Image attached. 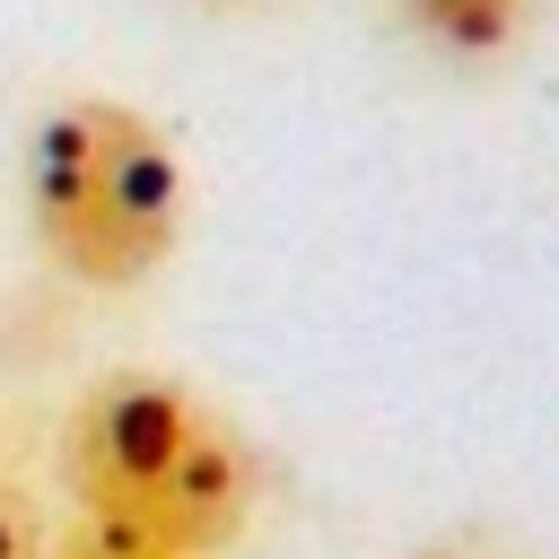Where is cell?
I'll list each match as a JSON object with an SVG mask.
<instances>
[{
    "mask_svg": "<svg viewBox=\"0 0 559 559\" xmlns=\"http://www.w3.org/2000/svg\"><path fill=\"white\" fill-rule=\"evenodd\" d=\"M61 480L87 524H122L192 559L227 550L253 515L245 437L175 376H96L61 419Z\"/></svg>",
    "mask_w": 559,
    "mask_h": 559,
    "instance_id": "obj_1",
    "label": "cell"
},
{
    "mask_svg": "<svg viewBox=\"0 0 559 559\" xmlns=\"http://www.w3.org/2000/svg\"><path fill=\"white\" fill-rule=\"evenodd\" d=\"M35 253L79 288H140L183 245V157L122 96H70L26 140Z\"/></svg>",
    "mask_w": 559,
    "mask_h": 559,
    "instance_id": "obj_2",
    "label": "cell"
},
{
    "mask_svg": "<svg viewBox=\"0 0 559 559\" xmlns=\"http://www.w3.org/2000/svg\"><path fill=\"white\" fill-rule=\"evenodd\" d=\"M411 35H428L437 52H463V61H489L524 35L533 0H393Z\"/></svg>",
    "mask_w": 559,
    "mask_h": 559,
    "instance_id": "obj_3",
    "label": "cell"
},
{
    "mask_svg": "<svg viewBox=\"0 0 559 559\" xmlns=\"http://www.w3.org/2000/svg\"><path fill=\"white\" fill-rule=\"evenodd\" d=\"M44 559H192V550H175V542H148V533H122V524H70V533H52L44 542Z\"/></svg>",
    "mask_w": 559,
    "mask_h": 559,
    "instance_id": "obj_4",
    "label": "cell"
},
{
    "mask_svg": "<svg viewBox=\"0 0 559 559\" xmlns=\"http://www.w3.org/2000/svg\"><path fill=\"white\" fill-rule=\"evenodd\" d=\"M44 542H52L44 507L26 498V480H9V472H0V559H44Z\"/></svg>",
    "mask_w": 559,
    "mask_h": 559,
    "instance_id": "obj_5",
    "label": "cell"
},
{
    "mask_svg": "<svg viewBox=\"0 0 559 559\" xmlns=\"http://www.w3.org/2000/svg\"><path fill=\"white\" fill-rule=\"evenodd\" d=\"M402 559H463V550H402Z\"/></svg>",
    "mask_w": 559,
    "mask_h": 559,
    "instance_id": "obj_6",
    "label": "cell"
},
{
    "mask_svg": "<svg viewBox=\"0 0 559 559\" xmlns=\"http://www.w3.org/2000/svg\"><path fill=\"white\" fill-rule=\"evenodd\" d=\"M201 9H253V0H201Z\"/></svg>",
    "mask_w": 559,
    "mask_h": 559,
    "instance_id": "obj_7",
    "label": "cell"
}]
</instances>
